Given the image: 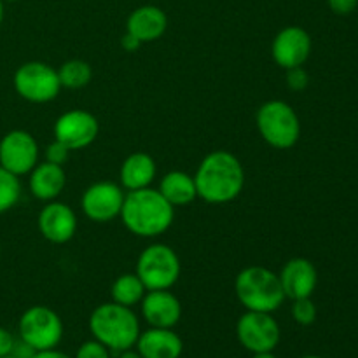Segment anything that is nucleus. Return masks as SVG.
I'll return each instance as SVG.
<instances>
[{"label":"nucleus","instance_id":"obj_20","mask_svg":"<svg viewBox=\"0 0 358 358\" xmlns=\"http://www.w3.org/2000/svg\"><path fill=\"white\" fill-rule=\"evenodd\" d=\"M156 173L157 168L152 156L147 152H133L121 164L119 177H121L122 187L128 191H138V189L150 187Z\"/></svg>","mask_w":358,"mask_h":358},{"label":"nucleus","instance_id":"obj_24","mask_svg":"<svg viewBox=\"0 0 358 358\" xmlns=\"http://www.w3.org/2000/svg\"><path fill=\"white\" fill-rule=\"evenodd\" d=\"M21 198L20 177L0 166V215L16 206Z\"/></svg>","mask_w":358,"mask_h":358},{"label":"nucleus","instance_id":"obj_27","mask_svg":"<svg viewBox=\"0 0 358 358\" xmlns=\"http://www.w3.org/2000/svg\"><path fill=\"white\" fill-rule=\"evenodd\" d=\"M70 152H72V150H70L69 147H65L62 142L55 140V142L49 143L48 149H45V161L55 164H62L63 166V164L69 161Z\"/></svg>","mask_w":358,"mask_h":358},{"label":"nucleus","instance_id":"obj_7","mask_svg":"<svg viewBox=\"0 0 358 358\" xmlns=\"http://www.w3.org/2000/svg\"><path fill=\"white\" fill-rule=\"evenodd\" d=\"M20 339L35 352L55 350L63 338V322L48 306H31L21 315L17 324Z\"/></svg>","mask_w":358,"mask_h":358},{"label":"nucleus","instance_id":"obj_32","mask_svg":"<svg viewBox=\"0 0 358 358\" xmlns=\"http://www.w3.org/2000/svg\"><path fill=\"white\" fill-rule=\"evenodd\" d=\"M31 358H70L66 353L58 352V350H44V352H35Z\"/></svg>","mask_w":358,"mask_h":358},{"label":"nucleus","instance_id":"obj_8","mask_svg":"<svg viewBox=\"0 0 358 358\" xmlns=\"http://www.w3.org/2000/svg\"><path fill=\"white\" fill-rule=\"evenodd\" d=\"M14 90L31 103H48L62 90L58 70L44 62H27L14 72Z\"/></svg>","mask_w":358,"mask_h":358},{"label":"nucleus","instance_id":"obj_5","mask_svg":"<svg viewBox=\"0 0 358 358\" xmlns=\"http://www.w3.org/2000/svg\"><path fill=\"white\" fill-rule=\"evenodd\" d=\"M255 124L264 142L278 150L294 147L301 136L299 115L283 100H271L261 105Z\"/></svg>","mask_w":358,"mask_h":358},{"label":"nucleus","instance_id":"obj_2","mask_svg":"<svg viewBox=\"0 0 358 358\" xmlns=\"http://www.w3.org/2000/svg\"><path fill=\"white\" fill-rule=\"evenodd\" d=\"M122 224L129 233L140 238H156L166 233L175 219V208L157 189L128 191L122 201Z\"/></svg>","mask_w":358,"mask_h":358},{"label":"nucleus","instance_id":"obj_18","mask_svg":"<svg viewBox=\"0 0 358 358\" xmlns=\"http://www.w3.org/2000/svg\"><path fill=\"white\" fill-rule=\"evenodd\" d=\"M168 27V17L161 7L142 6L133 10L126 23V31L138 38L142 44L154 42L163 37Z\"/></svg>","mask_w":358,"mask_h":358},{"label":"nucleus","instance_id":"obj_31","mask_svg":"<svg viewBox=\"0 0 358 358\" xmlns=\"http://www.w3.org/2000/svg\"><path fill=\"white\" fill-rule=\"evenodd\" d=\"M121 45H122V49H126V51L131 52V51H136V49L142 45V42H140L138 38L133 37L131 34H128V31H126L124 37L121 38Z\"/></svg>","mask_w":358,"mask_h":358},{"label":"nucleus","instance_id":"obj_30","mask_svg":"<svg viewBox=\"0 0 358 358\" xmlns=\"http://www.w3.org/2000/svg\"><path fill=\"white\" fill-rule=\"evenodd\" d=\"M14 345H16V339L10 334L7 329L0 327V357H6L13 353Z\"/></svg>","mask_w":358,"mask_h":358},{"label":"nucleus","instance_id":"obj_13","mask_svg":"<svg viewBox=\"0 0 358 358\" xmlns=\"http://www.w3.org/2000/svg\"><path fill=\"white\" fill-rule=\"evenodd\" d=\"M311 52V37L304 28L287 27L278 31L271 45V55L276 65L283 70L303 66Z\"/></svg>","mask_w":358,"mask_h":358},{"label":"nucleus","instance_id":"obj_6","mask_svg":"<svg viewBox=\"0 0 358 358\" xmlns=\"http://www.w3.org/2000/svg\"><path fill=\"white\" fill-rule=\"evenodd\" d=\"M180 259L164 243L149 245L140 254L136 275L147 290H170L180 276Z\"/></svg>","mask_w":358,"mask_h":358},{"label":"nucleus","instance_id":"obj_37","mask_svg":"<svg viewBox=\"0 0 358 358\" xmlns=\"http://www.w3.org/2000/svg\"><path fill=\"white\" fill-rule=\"evenodd\" d=\"M0 358H17L16 355H13V353H10V355H6V357H0Z\"/></svg>","mask_w":358,"mask_h":358},{"label":"nucleus","instance_id":"obj_21","mask_svg":"<svg viewBox=\"0 0 358 358\" xmlns=\"http://www.w3.org/2000/svg\"><path fill=\"white\" fill-rule=\"evenodd\" d=\"M157 191L163 194V198L170 203L173 208L177 206H187L198 198V191H196L194 177H191L185 171H170L164 175L159 182V189Z\"/></svg>","mask_w":358,"mask_h":358},{"label":"nucleus","instance_id":"obj_33","mask_svg":"<svg viewBox=\"0 0 358 358\" xmlns=\"http://www.w3.org/2000/svg\"><path fill=\"white\" fill-rule=\"evenodd\" d=\"M119 358H142L138 355V352H131V350H126V352H122Z\"/></svg>","mask_w":358,"mask_h":358},{"label":"nucleus","instance_id":"obj_36","mask_svg":"<svg viewBox=\"0 0 358 358\" xmlns=\"http://www.w3.org/2000/svg\"><path fill=\"white\" fill-rule=\"evenodd\" d=\"M301 358H322V357H317V355H306V357H301Z\"/></svg>","mask_w":358,"mask_h":358},{"label":"nucleus","instance_id":"obj_26","mask_svg":"<svg viewBox=\"0 0 358 358\" xmlns=\"http://www.w3.org/2000/svg\"><path fill=\"white\" fill-rule=\"evenodd\" d=\"M73 358H110V350L93 339V341H86L84 345H80Z\"/></svg>","mask_w":358,"mask_h":358},{"label":"nucleus","instance_id":"obj_19","mask_svg":"<svg viewBox=\"0 0 358 358\" xmlns=\"http://www.w3.org/2000/svg\"><path fill=\"white\" fill-rule=\"evenodd\" d=\"M66 185V173L62 164L37 163V166L30 171L28 187L34 198L41 201H55L63 192Z\"/></svg>","mask_w":358,"mask_h":358},{"label":"nucleus","instance_id":"obj_28","mask_svg":"<svg viewBox=\"0 0 358 358\" xmlns=\"http://www.w3.org/2000/svg\"><path fill=\"white\" fill-rule=\"evenodd\" d=\"M310 83L306 70L303 66H296V69L287 70V86L294 91H303Z\"/></svg>","mask_w":358,"mask_h":358},{"label":"nucleus","instance_id":"obj_23","mask_svg":"<svg viewBox=\"0 0 358 358\" xmlns=\"http://www.w3.org/2000/svg\"><path fill=\"white\" fill-rule=\"evenodd\" d=\"M59 83L62 87H69V90H80V87L87 86L93 79V69L84 59H69L63 63L58 70Z\"/></svg>","mask_w":358,"mask_h":358},{"label":"nucleus","instance_id":"obj_15","mask_svg":"<svg viewBox=\"0 0 358 358\" xmlns=\"http://www.w3.org/2000/svg\"><path fill=\"white\" fill-rule=\"evenodd\" d=\"M280 283L285 297L296 301L311 297L318 283V273L313 262L304 257L290 259L280 271Z\"/></svg>","mask_w":358,"mask_h":358},{"label":"nucleus","instance_id":"obj_22","mask_svg":"<svg viewBox=\"0 0 358 358\" xmlns=\"http://www.w3.org/2000/svg\"><path fill=\"white\" fill-rule=\"evenodd\" d=\"M145 292V285L136 273H124V275L117 276L110 289L112 301L126 308H133L135 304L142 303Z\"/></svg>","mask_w":358,"mask_h":358},{"label":"nucleus","instance_id":"obj_11","mask_svg":"<svg viewBox=\"0 0 358 358\" xmlns=\"http://www.w3.org/2000/svg\"><path fill=\"white\" fill-rule=\"evenodd\" d=\"M100 126L91 112L73 108L59 115L55 122V140L62 142L70 150L90 147L96 140Z\"/></svg>","mask_w":358,"mask_h":358},{"label":"nucleus","instance_id":"obj_14","mask_svg":"<svg viewBox=\"0 0 358 358\" xmlns=\"http://www.w3.org/2000/svg\"><path fill=\"white\" fill-rule=\"evenodd\" d=\"M37 226L45 240L55 245H63L76 234L77 215L65 203L48 201V205L38 213Z\"/></svg>","mask_w":358,"mask_h":358},{"label":"nucleus","instance_id":"obj_12","mask_svg":"<svg viewBox=\"0 0 358 358\" xmlns=\"http://www.w3.org/2000/svg\"><path fill=\"white\" fill-rule=\"evenodd\" d=\"M124 192L114 182H96L84 191L80 206L84 215L93 222H110L121 215Z\"/></svg>","mask_w":358,"mask_h":358},{"label":"nucleus","instance_id":"obj_3","mask_svg":"<svg viewBox=\"0 0 358 358\" xmlns=\"http://www.w3.org/2000/svg\"><path fill=\"white\" fill-rule=\"evenodd\" d=\"M90 331L93 338L110 352H126L136 345L140 324L131 308L117 303H103L90 317Z\"/></svg>","mask_w":358,"mask_h":358},{"label":"nucleus","instance_id":"obj_9","mask_svg":"<svg viewBox=\"0 0 358 358\" xmlns=\"http://www.w3.org/2000/svg\"><path fill=\"white\" fill-rule=\"evenodd\" d=\"M236 336L241 346L252 353L273 352L280 343V325L271 313L247 311L236 324Z\"/></svg>","mask_w":358,"mask_h":358},{"label":"nucleus","instance_id":"obj_25","mask_svg":"<svg viewBox=\"0 0 358 358\" xmlns=\"http://www.w3.org/2000/svg\"><path fill=\"white\" fill-rule=\"evenodd\" d=\"M292 317L299 325H311L317 320V306L313 304L311 297L294 301Z\"/></svg>","mask_w":358,"mask_h":358},{"label":"nucleus","instance_id":"obj_4","mask_svg":"<svg viewBox=\"0 0 358 358\" xmlns=\"http://www.w3.org/2000/svg\"><path fill=\"white\" fill-rule=\"evenodd\" d=\"M234 292L247 311L273 313L287 299L280 276L262 266H248L234 280Z\"/></svg>","mask_w":358,"mask_h":358},{"label":"nucleus","instance_id":"obj_16","mask_svg":"<svg viewBox=\"0 0 358 358\" xmlns=\"http://www.w3.org/2000/svg\"><path fill=\"white\" fill-rule=\"evenodd\" d=\"M142 315L150 327L173 329L182 317V304L170 290H147Z\"/></svg>","mask_w":358,"mask_h":358},{"label":"nucleus","instance_id":"obj_35","mask_svg":"<svg viewBox=\"0 0 358 358\" xmlns=\"http://www.w3.org/2000/svg\"><path fill=\"white\" fill-rule=\"evenodd\" d=\"M3 21V0H0V24Z\"/></svg>","mask_w":358,"mask_h":358},{"label":"nucleus","instance_id":"obj_17","mask_svg":"<svg viewBox=\"0 0 358 358\" xmlns=\"http://www.w3.org/2000/svg\"><path fill=\"white\" fill-rule=\"evenodd\" d=\"M135 346L142 358H178L184 350V343L173 329L159 327L140 332Z\"/></svg>","mask_w":358,"mask_h":358},{"label":"nucleus","instance_id":"obj_29","mask_svg":"<svg viewBox=\"0 0 358 358\" xmlns=\"http://www.w3.org/2000/svg\"><path fill=\"white\" fill-rule=\"evenodd\" d=\"M327 2L332 13L339 14V16H346V14L353 13L358 6V0H327Z\"/></svg>","mask_w":358,"mask_h":358},{"label":"nucleus","instance_id":"obj_34","mask_svg":"<svg viewBox=\"0 0 358 358\" xmlns=\"http://www.w3.org/2000/svg\"><path fill=\"white\" fill-rule=\"evenodd\" d=\"M252 358H276L273 355V352H264V353H254V357Z\"/></svg>","mask_w":358,"mask_h":358},{"label":"nucleus","instance_id":"obj_38","mask_svg":"<svg viewBox=\"0 0 358 358\" xmlns=\"http://www.w3.org/2000/svg\"><path fill=\"white\" fill-rule=\"evenodd\" d=\"M3 2H17V0H3Z\"/></svg>","mask_w":358,"mask_h":358},{"label":"nucleus","instance_id":"obj_10","mask_svg":"<svg viewBox=\"0 0 358 358\" xmlns=\"http://www.w3.org/2000/svg\"><path fill=\"white\" fill-rule=\"evenodd\" d=\"M38 163V143L31 133L13 129L0 140V166L16 177L27 175Z\"/></svg>","mask_w":358,"mask_h":358},{"label":"nucleus","instance_id":"obj_1","mask_svg":"<svg viewBox=\"0 0 358 358\" xmlns=\"http://www.w3.org/2000/svg\"><path fill=\"white\" fill-rule=\"evenodd\" d=\"M194 182L198 198L210 205H224L243 191V164L227 150H213L199 163Z\"/></svg>","mask_w":358,"mask_h":358}]
</instances>
